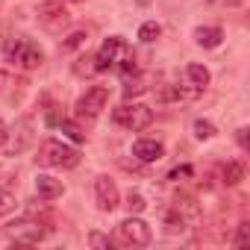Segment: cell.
Returning a JSON list of instances; mask_svg holds the SVG:
<instances>
[{"label": "cell", "instance_id": "obj_1", "mask_svg": "<svg viewBox=\"0 0 250 250\" xmlns=\"http://www.w3.org/2000/svg\"><path fill=\"white\" fill-rule=\"evenodd\" d=\"M36 159L42 165H53V168H77L80 165V153L74 147H68L65 142H59V139H47Z\"/></svg>", "mask_w": 250, "mask_h": 250}, {"label": "cell", "instance_id": "obj_2", "mask_svg": "<svg viewBox=\"0 0 250 250\" xmlns=\"http://www.w3.org/2000/svg\"><path fill=\"white\" fill-rule=\"evenodd\" d=\"M6 59H9L12 65H21L24 71H33V68H39V65L44 62V53H42L39 44H33V42H27V39H12V42L6 44Z\"/></svg>", "mask_w": 250, "mask_h": 250}, {"label": "cell", "instance_id": "obj_3", "mask_svg": "<svg viewBox=\"0 0 250 250\" xmlns=\"http://www.w3.org/2000/svg\"><path fill=\"white\" fill-rule=\"evenodd\" d=\"M6 232H9V238H12L15 244H39V241L50 232V227H47L44 221H36V218H21V221L9 224Z\"/></svg>", "mask_w": 250, "mask_h": 250}, {"label": "cell", "instance_id": "obj_4", "mask_svg": "<svg viewBox=\"0 0 250 250\" xmlns=\"http://www.w3.org/2000/svg\"><path fill=\"white\" fill-rule=\"evenodd\" d=\"M118 238L127 244V247H147L150 238H153V232H150V227H147L142 218L130 215V218H124V221L118 224Z\"/></svg>", "mask_w": 250, "mask_h": 250}, {"label": "cell", "instance_id": "obj_5", "mask_svg": "<svg viewBox=\"0 0 250 250\" xmlns=\"http://www.w3.org/2000/svg\"><path fill=\"white\" fill-rule=\"evenodd\" d=\"M112 121L121 124V127H127V130H133V133H139V130L150 127L153 109H150V106H142V103H139V106H121V109L112 112Z\"/></svg>", "mask_w": 250, "mask_h": 250}, {"label": "cell", "instance_id": "obj_6", "mask_svg": "<svg viewBox=\"0 0 250 250\" xmlns=\"http://www.w3.org/2000/svg\"><path fill=\"white\" fill-rule=\"evenodd\" d=\"M39 24L47 30V33H62L68 24H71V15L68 9L62 6V0H44L39 6Z\"/></svg>", "mask_w": 250, "mask_h": 250}, {"label": "cell", "instance_id": "obj_7", "mask_svg": "<svg viewBox=\"0 0 250 250\" xmlns=\"http://www.w3.org/2000/svg\"><path fill=\"white\" fill-rule=\"evenodd\" d=\"M33 139H36V133H33V118H30V115H24V118H18V121H15V127H9L6 150H9L12 156H21L24 150H30Z\"/></svg>", "mask_w": 250, "mask_h": 250}, {"label": "cell", "instance_id": "obj_8", "mask_svg": "<svg viewBox=\"0 0 250 250\" xmlns=\"http://www.w3.org/2000/svg\"><path fill=\"white\" fill-rule=\"evenodd\" d=\"M109 103V88L106 85H91L80 100H77V115L80 118H97Z\"/></svg>", "mask_w": 250, "mask_h": 250}, {"label": "cell", "instance_id": "obj_9", "mask_svg": "<svg viewBox=\"0 0 250 250\" xmlns=\"http://www.w3.org/2000/svg\"><path fill=\"white\" fill-rule=\"evenodd\" d=\"M94 200H97V209L100 212H112V209L121 206V191H118V186H115L112 177L100 174L94 180Z\"/></svg>", "mask_w": 250, "mask_h": 250}, {"label": "cell", "instance_id": "obj_10", "mask_svg": "<svg viewBox=\"0 0 250 250\" xmlns=\"http://www.w3.org/2000/svg\"><path fill=\"white\" fill-rule=\"evenodd\" d=\"M130 47H127V42H124L121 36H112V39H106L103 42V47L97 50V56H94V68L97 71H106V68H115V62L127 53Z\"/></svg>", "mask_w": 250, "mask_h": 250}, {"label": "cell", "instance_id": "obj_11", "mask_svg": "<svg viewBox=\"0 0 250 250\" xmlns=\"http://www.w3.org/2000/svg\"><path fill=\"white\" fill-rule=\"evenodd\" d=\"M133 156L139 162H159L165 156V145L156 139H139V142H133Z\"/></svg>", "mask_w": 250, "mask_h": 250}, {"label": "cell", "instance_id": "obj_12", "mask_svg": "<svg viewBox=\"0 0 250 250\" xmlns=\"http://www.w3.org/2000/svg\"><path fill=\"white\" fill-rule=\"evenodd\" d=\"M62 191H65L62 180H56V177H50V174H39V177H36V194H39L42 200H56V197H62Z\"/></svg>", "mask_w": 250, "mask_h": 250}, {"label": "cell", "instance_id": "obj_13", "mask_svg": "<svg viewBox=\"0 0 250 250\" xmlns=\"http://www.w3.org/2000/svg\"><path fill=\"white\" fill-rule=\"evenodd\" d=\"M174 212L186 221V224H200V206H197V200H191V197H177V203H174Z\"/></svg>", "mask_w": 250, "mask_h": 250}, {"label": "cell", "instance_id": "obj_14", "mask_svg": "<svg viewBox=\"0 0 250 250\" xmlns=\"http://www.w3.org/2000/svg\"><path fill=\"white\" fill-rule=\"evenodd\" d=\"M194 42H197L200 47L212 50V47H218V44L224 42V33H221V27H197V30H194Z\"/></svg>", "mask_w": 250, "mask_h": 250}, {"label": "cell", "instance_id": "obj_15", "mask_svg": "<svg viewBox=\"0 0 250 250\" xmlns=\"http://www.w3.org/2000/svg\"><path fill=\"white\" fill-rule=\"evenodd\" d=\"M186 77H188V83L194 85V88H206L209 85V68L206 65H200V62H191L188 68H186Z\"/></svg>", "mask_w": 250, "mask_h": 250}, {"label": "cell", "instance_id": "obj_16", "mask_svg": "<svg viewBox=\"0 0 250 250\" xmlns=\"http://www.w3.org/2000/svg\"><path fill=\"white\" fill-rule=\"evenodd\" d=\"M241 180H244V165L241 162H227L221 168V183L224 186H238Z\"/></svg>", "mask_w": 250, "mask_h": 250}, {"label": "cell", "instance_id": "obj_17", "mask_svg": "<svg viewBox=\"0 0 250 250\" xmlns=\"http://www.w3.org/2000/svg\"><path fill=\"white\" fill-rule=\"evenodd\" d=\"M191 130H194V139H197V142H209V139H215V136H218L215 124H212V121H203V118H197V121H194V127H191Z\"/></svg>", "mask_w": 250, "mask_h": 250}, {"label": "cell", "instance_id": "obj_18", "mask_svg": "<svg viewBox=\"0 0 250 250\" xmlns=\"http://www.w3.org/2000/svg\"><path fill=\"white\" fill-rule=\"evenodd\" d=\"M59 130H62V133H65L71 142H77V145H83V142H85V133L80 130V124H77V121H68V118H62V121H59Z\"/></svg>", "mask_w": 250, "mask_h": 250}, {"label": "cell", "instance_id": "obj_19", "mask_svg": "<svg viewBox=\"0 0 250 250\" xmlns=\"http://www.w3.org/2000/svg\"><path fill=\"white\" fill-rule=\"evenodd\" d=\"M186 229H188V224H186L177 212H168V215H165V232H168V235H183Z\"/></svg>", "mask_w": 250, "mask_h": 250}, {"label": "cell", "instance_id": "obj_20", "mask_svg": "<svg viewBox=\"0 0 250 250\" xmlns=\"http://www.w3.org/2000/svg\"><path fill=\"white\" fill-rule=\"evenodd\" d=\"M159 36H162V27H159L156 21H145V24L139 27V39H142V42H147V44H150V42H156Z\"/></svg>", "mask_w": 250, "mask_h": 250}, {"label": "cell", "instance_id": "obj_21", "mask_svg": "<svg viewBox=\"0 0 250 250\" xmlns=\"http://www.w3.org/2000/svg\"><path fill=\"white\" fill-rule=\"evenodd\" d=\"M147 91V85H145V77H133V80H127V85H124V97H139V94H145Z\"/></svg>", "mask_w": 250, "mask_h": 250}, {"label": "cell", "instance_id": "obj_22", "mask_svg": "<svg viewBox=\"0 0 250 250\" xmlns=\"http://www.w3.org/2000/svg\"><path fill=\"white\" fill-rule=\"evenodd\" d=\"M85 42H88V33H85V30H74V33L62 42V50H77V47H83Z\"/></svg>", "mask_w": 250, "mask_h": 250}, {"label": "cell", "instance_id": "obj_23", "mask_svg": "<svg viewBox=\"0 0 250 250\" xmlns=\"http://www.w3.org/2000/svg\"><path fill=\"white\" fill-rule=\"evenodd\" d=\"M124 206L130 209V215H139V212H145V209H147V200H145L139 191H130V194H127V203H124Z\"/></svg>", "mask_w": 250, "mask_h": 250}, {"label": "cell", "instance_id": "obj_24", "mask_svg": "<svg viewBox=\"0 0 250 250\" xmlns=\"http://www.w3.org/2000/svg\"><path fill=\"white\" fill-rule=\"evenodd\" d=\"M15 212V194L12 191H0V218Z\"/></svg>", "mask_w": 250, "mask_h": 250}, {"label": "cell", "instance_id": "obj_25", "mask_svg": "<svg viewBox=\"0 0 250 250\" xmlns=\"http://www.w3.org/2000/svg\"><path fill=\"white\" fill-rule=\"evenodd\" d=\"M88 244L97 247V250H112V241H109V235H103V232H88Z\"/></svg>", "mask_w": 250, "mask_h": 250}, {"label": "cell", "instance_id": "obj_26", "mask_svg": "<svg viewBox=\"0 0 250 250\" xmlns=\"http://www.w3.org/2000/svg\"><path fill=\"white\" fill-rule=\"evenodd\" d=\"M191 174H194V168H191V165H180V168H174V171L168 174V180H174V183H177V180H186V177H191Z\"/></svg>", "mask_w": 250, "mask_h": 250}, {"label": "cell", "instance_id": "obj_27", "mask_svg": "<svg viewBox=\"0 0 250 250\" xmlns=\"http://www.w3.org/2000/svg\"><path fill=\"white\" fill-rule=\"evenodd\" d=\"M247 232H250V227H247V224H238V232H235V238H232V244H235V247H241V244H247Z\"/></svg>", "mask_w": 250, "mask_h": 250}, {"label": "cell", "instance_id": "obj_28", "mask_svg": "<svg viewBox=\"0 0 250 250\" xmlns=\"http://www.w3.org/2000/svg\"><path fill=\"white\" fill-rule=\"evenodd\" d=\"M247 133H250L247 127H238V130H235V142H238L241 150H247Z\"/></svg>", "mask_w": 250, "mask_h": 250}, {"label": "cell", "instance_id": "obj_29", "mask_svg": "<svg viewBox=\"0 0 250 250\" xmlns=\"http://www.w3.org/2000/svg\"><path fill=\"white\" fill-rule=\"evenodd\" d=\"M6 142H9V124L0 118V147H6Z\"/></svg>", "mask_w": 250, "mask_h": 250}, {"label": "cell", "instance_id": "obj_30", "mask_svg": "<svg viewBox=\"0 0 250 250\" xmlns=\"http://www.w3.org/2000/svg\"><path fill=\"white\" fill-rule=\"evenodd\" d=\"M209 3H215V6H238L244 0H209Z\"/></svg>", "mask_w": 250, "mask_h": 250}, {"label": "cell", "instance_id": "obj_31", "mask_svg": "<svg viewBox=\"0 0 250 250\" xmlns=\"http://www.w3.org/2000/svg\"><path fill=\"white\" fill-rule=\"evenodd\" d=\"M136 3H139V6H150V3H153V0H136Z\"/></svg>", "mask_w": 250, "mask_h": 250}, {"label": "cell", "instance_id": "obj_32", "mask_svg": "<svg viewBox=\"0 0 250 250\" xmlns=\"http://www.w3.org/2000/svg\"><path fill=\"white\" fill-rule=\"evenodd\" d=\"M77 3H80V0H77Z\"/></svg>", "mask_w": 250, "mask_h": 250}]
</instances>
